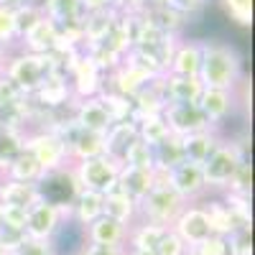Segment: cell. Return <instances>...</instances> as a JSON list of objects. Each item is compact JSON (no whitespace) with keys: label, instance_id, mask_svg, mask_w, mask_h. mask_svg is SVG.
I'll use <instances>...</instances> for the list:
<instances>
[{"label":"cell","instance_id":"1","mask_svg":"<svg viewBox=\"0 0 255 255\" xmlns=\"http://www.w3.org/2000/svg\"><path fill=\"white\" fill-rule=\"evenodd\" d=\"M202 64L199 82L204 90H227L232 92L243 79V56L235 46L220 41H199Z\"/></svg>","mask_w":255,"mask_h":255},{"label":"cell","instance_id":"2","mask_svg":"<svg viewBox=\"0 0 255 255\" xmlns=\"http://www.w3.org/2000/svg\"><path fill=\"white\" fill-rule=\"evenodd\" d=\"M3 74L15 84L20 92H26L28 97L44 84L51 74H64V59L56 54L49 56H38V54H28V51H20L15 56H10L3 64Z\"/></svg>","mask_w":255,"mask_h":255},{"label":"cell","instance_id":"3","mask_svg":"<svg viewBox=\"0 0 255 255\" xmlns=\"http://www.w3.org/2000/svg\"><path fill=\"white\" fill-rule=\"evenodd\" d=\"M184 207H186V202L168 186L166 171H156L153 189L138 202V212L145 217V222H153V225H161V227H171Z\"/></svg>","mask_w":255,"mask_h":255},{"label":"cell","instance_id":"4","mask_svg":"<svg viewBox=\"0 0 255 255\" xmlns=\"http://www.w3.org/2000/svg\"><path fill=\"white\" fill-rule=\"evenodd\" d=\"M36 189H38V199L46 202V204H54L56 209H61L64 215H72V207H74V199L79 194V181L74 176V168L72 163L69 166H61L56 171H46L36 181Z\"/></svg>","mask_w":255,"mask_h":255},{"label":"cell","instance_id":"5","mask_svg":"<svg viewBox=\"0 0 255 255\" xmlns=\"http://www.w3.org/2000/svg\"><path fill=\"white\" fill-rule=\"evenodd\" d=\"M245 148L235 140H220L217 148L207 156V161L202 163V174H204V184L207 189H227V181L232 179V174L238 171V166L243 163Z\"/></svg>","mask_w":255,"mask_h":255},{"label":"cell","instance_id":"6","mask_svg":"<svg viewBox=\"0 0 255 255\" xmlns=\"http://www.w3.org/2000/svg\"><path fill=\"white\" fill-rule=\"evenodd\" d=\"M120 161L110 158V156H97L90 161H79L72 163L74 168V176L79 181V189H87V191H97V194H108L118 186V174H120Z\"/></svg>","mask_w":255,"mask_h":255},{"label":"cell","instance_id":"7","mask_svg":"<svg viewBox=\"0 0 255 255\" xmlns=\"http://www.w3.org/2000/svg\"><path fill=\"white\" fill-rule=\"evenodd\" d=\"M23 151L31 153L36 158V163L46 171H56L61 166H69V151L67 143H64L59 135L49 133V130H36L23 135Z\"/></svg>","mask_w":255,"mask_h":255},{"label":"cell","instance_id":"8","mask_svg":"<svg viewBox=\"0 0 255 255\" xmlns=\"http://www.w3.org/2000/svg\"><path fill=\"white\" fill-rule=\"evenodd\" d=\"M161 118L168 125V133L179 135V138L204 133V130H215L209 125V120L204 118V113L199 110L197 102H166Z\"/></svg>","mask_w":255,"mask_h":255},{"label":"cell","instance_id":"9","mask_svg":"<svg viewBox=\"0 0 255 255\" xmlns=\"http://www.w3.org/2000/svg\"><path fill=\"white\" fill-rule=\"evenodd\" d=\"M64 217L69 220V215H64L61 209H56L54 204L46 202H36L33 207H28L26 212V227H23V235L31 240H54V235L59 232Z\"/></svg>","mask_w":255,"mask_h":255},{"label":"cell","instance_id":"10","mask_svg":"<svg viewBox=\"0 0 255 255\" xmlns=\"http://www.w3.org/2000/svg\"><path fill=\"white\" fill-rule=\"evenodd\" d=\"M171 230L176 232L179 240H181L189 250H194L199 243H204V240L212 235L202 204H186V207L181 209V215L176 217V222L171 225Z\"/></svg>","mask_w":255,"mask_h":255},{"label":"cell","instance_id":"11","mask_svg":"<svg viewBox=\"0 0 255 255\" xmlns=\"http://www.w3.org/2000/svg\"><path fill=\"white\" fill-rule=\"evenodd\" d=\"M166 181H168V186H171L186 204L199 199V197H204V191H209L207 184H204L202 166L186 163V161L179 163L176 168H171V171H166Z\"/></svg>","mask_w":255,"mask_h":255},{"label":"cell","instance_id":"12","mask_svg":"<svg viewBox=\"0 0 255 255\" xmlns=\"http://www.w3.org/2000/svg\"><path fill=\"white\" fill-rule=\"evenodd\" d=\"M61 140L67 143V151H69V161L72 163L105 156V135L82 130V128H77L74 123L67 128V130H64Z\"/></svg>","mask_w":255,"mask_h":255},{"label":"cell","instance_id":"13","mask_svg":"<svg viewBox=\"0 0 255 255\" xmlns=\"http://www.w3.org/2000/svg\"><path fill=\"white\" fill-rule=\"evenodd\" d=\"M72 123L82 130L90 133H100L108 135V130L115 125V120L110 118L108 108L100 102V97H90V100H74V113H72Z\"/></svg>","mask_w":255,"mask_h":255},{"label":"cell","instance_id":"14","mask_svg":"<svg viewBox=\"0 0 255 255\" xmlns=\"http://www.w3.org/2000/svg\"><path fill=\"white\" fill-rule=\"evenodd\" d=\"M69 102H74V97H72L69 79L64 77V74H51V77L31 95V105H41V108H46V110L67 108Z\"/></svg>","mask_w":255,"mask_h":255},{"label":"cell","instance_id":"15","mask_svg":"<svg viewBox=\"0 0 255 255\" xmlns=\"http://www.w3.org/2000/svg\"><path fill=\"white\" fill-rule=\"evenodd\" d=\"M87 230V243L92 245H108V248H125L128 243V232L130 225H123L113 217H97L92 225L84 227Z\"/></svg>","mask_w":255,"mask_h":255},{"label":"cell","instance_id":"16","mask_svg":"<svg viewBox=\"0 0 255 255\" xmlns=\"http://www.w3.org/2000/svg\"><path fill=\"white\" fill-rule=\"evenodd\" d=\"M148 82H153V79L145 72H140L138 67H133V64H128V61H120V67L110 72V87L108 90H113V92H118L128 100H133Z\"/></svg>","mask_w":255,"mask_h":255},{"label":"cell","instance_id":"17","mask_svg":"<svg viewBox=\"0 0 255 255\" xmlns=\"http://www.w3.org/2000/svg\"><path fill=\"white\" fill-rule=\"evenodd\" d=\"M197 105L204 113V118L209 120V125L215 128V125H222L230 118L232 108H235V97L227 90H204Z\"/></svg>","mask_w":255,"mask_h":255},{"label":"cell","instance_id":"18","mask_svg":"<svg viewBox=\"0 0 255 255\" xmlns=\"http://www.w3.org/2000/svg\"><path fill=\"white\" fill-rule=\"evenodd\" d=\"M204 87L199 77L163 74V97L166 102H199Z\"/></svg>","mask_w":255,"mask_h":255},{"label":"cell","instance_id":"19","mask_svg":"<svg viewBox=\"0 0 255 255\" xmlns=\"http://www.w3.org/2000/svg\"><path fill=\"white\" fill-rule=\"evenodd\" d=\"M156 184V171L148 168H133V166H120L118 174V189H123L128 197H133L135 202H140L148 191Z\"/></svg>","mask_w":255,"mask_h":255},{"label":"cell","instance_id":"20","mask_svg":"<svg viewBox=\"0 0 255 255\" xmlns=\"http://www.w3.org/2000/svg\"><path fill=\"white\" fill-rule=\"evenodd\" d=\"M20 41H23V51L38 54V56H49V54H54V49H56L59 28H56V23H51L49 18H44L33 31H28Z\"/></svg>","mask_w":255,"mask_h":255},{"label":"cell","instance_id":"21","mask_svg":"<svg viewBox=\"0 0 255 255\" xmlns=\"http://www.w3.org/2000/svg\"><path fill=\"white\" fill-rule=\"evenodd\" d=\"M36 202H38V189H36V184L0 179V207L28 209V207H33Z\"/></svg>","mask_w":255,"mask_h":255},{"label":"cell","instance_id":"22","mask_svg":"<svg viewBox=\"0 0 255 255\" xmlns=\"http://www.w3.org/2000/svg\"><path fill=\"white\" fill-rule=\"evenodd\" d=\"M102 215L105 217H113L123 225H130L133 217L138 215V202L133 197H128L123 189H113L102 197Z\"/></svg>","mask_w":255,"mask_h":255},{"label":"cell","instance_id":"23","mask_svg":"<svg viewBox=\"0 0 255 255\" xmlns=\"http://www.w3.org/2000/svg\"><path fill=\"white\" fill-rule=\"evenodd\" d=\"M199 64H202L199 41H179L174 59H171V67H168V74L199 77Z\"/></svg>","mask_w":255,"mask_h":255},{"label":"cell","instance_id":"24","mask_svg":"<svg viewBox=\"0 0 255 255\" xmlns=\"http://www.w3.org/2000/svg\"><path fill=\"white\" fill-rule=\"evenodd\" d=\"M118 18V10H100V13H84L82 18V36H84V46L90 44H102L108 38L113 23Z\"/></svg>","mask_w":255,"mask_h":255},{"label":"cell","instance_id":"25","mask_svg":"<svg viewBox=\"0 0 255 255\" xmlns=\"http://www.w3.org/2000/svg\"><path fill=\"white\" fill-rule=\"evenodd\" d=\"M220 140H222V138H220L215 130H204V133H194V135L181 138V143H184V161L202 166V163L207 161V156L217 148Z\"/></svg>","mask_w":255,"mask_h":255},{"label":"cell","instance_id":"26","mask_svg":"<svg viewBox=\"0 0 255 255\" xmlns=\"http://www.w3.org/2000/svg\"><path fill=\"white\" fill-rule=\"evenodd\" d=\"M135 138H138V125L133 120L115 123L110 130H108V135H105V156L120 161L123 153H125V148L130 145Z\"/></svg>","mask_w":255,"mask_h":255},{"label":"cell","instance_id":"27","mask_svg":"<svg viewBox=\"0 0 255 255\" xmlns=\"http://www.w3.org/2000/svg\"><path fill=\"white\" fill-rule=\"evenodd\" d=\"M74 222L79 225H92L97 217H102V194H97V191H87L82 189L77 199H74V207H72V215H69Z\"/></svg>","mask_w":255,"mask_h":255},{"label":"cell","instance_id":"28","mask_svg":"<svg viewBox=\"0 0 255 255\" xmlns=\"http://www.w3.org/2000/svg\"><path fill=\"white\" fill-rule=\"evenodd\" d=\"M153 171H171L179 163H184V143L179 135H168L163 143L153 148Z\"/></svg>","mask_w":255,"mask_h":255},{"label":"cell","instance_id":"29","mask_svg":"<svg viewBox=\"0 0 255 255\" xmlns=\"http://www.w3.org/2000/svg\"><path fill=\"white\" fill-rule=\"evenodd\" d=\"M41 8H44V15L56 26L84 18V8L79 0H41Z\"/></svg>","mask_w":255,"mask_h":255},{"label":"cell","instance_id":"30","mask_svg":"<svg viewBox=\"0 0 255 255\" xmlns=\"http://www.w3.org/2000/svg\"><path fill=\"white\" fill-rule=\"evenodd\" d=\"M41 176H44V168H41L38 163H36V158L31 156V153H20L5 171H3V176L0 179H10V181H23V184H36Z\"/></svg>","mask_w":255,"mask_h":255},{"label":"cell","instance_id":"31","mask_svg":"<svg viewBox=\"0 0 255 255\" xmlns=\"http://www.w3.org/2000/svg\"><path fill=\"white\" fill-rule=\"evenodd\" d=\"M202 209L207 215V222H209V232L212 235H220V238H227L232 230V217H230V209L225 207V202L220 199H207L202 202Z\"/></svg>","mask_w":255,"mask_h":255},{"label":"cell","instance_id":"32","mask_svg":"<svg viewBox=\"0 0 255 255\" xmlns=\"http://www.w3.org/2000/svg\"><path fill=\"white\" fill-rule=\"evenodd\" d=\"M166 230L168 227H161V225H153V222H143V225H138V227H133L130 232H128V243H130L133 250H148V253H153L156 245L161 243Z\"/></svg>","mask_w":255,"mask_h":255},{"label":"cell","instance_id":"33","mask_svg":"<svg viewBox=\"0 0 255 255\" xmlns=\"http://www.w3.org/2000/svg\"><path fill=\"white\" fill-rule=\"evenodd\" d=\"M23 130H15V128H3L0 130V176H3L5 168L23 153Z\"/></svg>","mask_w":255,"mask_h":255},{"label":"cell","instance_id":"34","mask_svg":"<svg viewBox=\"0 0 255 255\" xmlns=\"http://www.w3.org/2000/svg\"><path fill=\"white\" fill-rule=\"evenodd\" d=\"M13 18H15V36H18V41H20L28 31H33L46 15H44V8L31 0V3L15 8V10H13Z\"/></svg>","mask_w":255,"mask_h":255},{"label":"cell","instance_id":"35","mask_svg":"<svg viewBox=\"0 0 255 255\" xmlns=\"http://www.w3.org/2000/svg\"><path fill=\"white\" fill-rule=\"evenodd\" d=\"M97 97H100V102L105 105V108H108V113H110V118L115 123L133 120V100H128V97H123V95H118V92H113L108 87H105Z\"/></svg>","mask_w":255,"mask_h":255},{"label":"cell","instance_id":"36","mask_svg":"<svg viewBox=\"0 0 255 255\" xmlns=\"http://www.w3.org/2000/svg\"><path fill=\"white\" fill-rule=\"evenodd\" d=\"M123 166H133V168H148V171H153V148L143 143L140 138H135L130 145L125 148V153L120 158Z\"/></svg>","mask_w":255,"mask_h":255},{"label":"cell","instance_id":"37","mask_svg":"<svg viewBox=\"0 0 255 255\" xmlns=\"http://www.w3.org/2000/svg\"><path fill=\"white\" fill-rule=\"evenodd\" d=\"M138 125V138L143 140V143H148L151 148H156L158 143H163L168 135V125L163 123V118L161 115H156V118H143V120H138L135 123Z\"/></svg>","mask_w":255,"mask_h":255},{"label":"cell","instance_id":"38","mask_svg":"<svg viewBox=\"0 0 255 255\" xmlns=\"http://www.w3.org/2000/svg\"><path fill=\"white\" fill-rule=\"evenodd\" d=\"M227 194H240V197H250L253 191V166L250 158H243V163L238 166V171L232 174V179L227 181Z\"/></svg>","mask_w":255,"mask_h":255},{"label":"cell","instance_id":"39","mask_svg":"<svg viewBox=\"0 0 255 255\" xmlns=\"http://www.w3.org/2000/svg\"><path fill=\"white\" fill-rule=\"evenodd\" d=\"M28 100L31 97L26 92H20L5 74H0V113L13 110V108H18V105H26Z\"/></svg>","mask_w":255,"mask_h":255},{"label":"cell","instance_id":"40","mask_svg":"<svg viewBox=\"0 0 255 255\" xmlns=\"http://www.w3.org/2000/svg\"><path fill=\"white\" fill-rule=\"evenodd\" d=\"M222 8L238 26L248 28L253 23V0H222Z\"/></svg>","mask_w":255,"mask_h":255},{"label":"cell","instance_id":"41","mask_svg":"<svg viewBox=\"0 0 255 255\" xmlns=\"http://www.w3.org/2000/svg\"><path fill=\"white\" fill-rule=\"evenodd\" d=\"M227 248H230V255H253V227L230 232Z\"/></svg>","mask_w":255,"mask_h":255},{"label":"cell","instance_id":"42","mask_svg":"<svg viewBox=\"0 0 255 255\" xmlns=\"http://www.w3.org/2000/svg\"><path fill=\"white\" fill-rule=\"evenodd\" d=\"M10 255H56V248H54V240H31V238H23L15 250Z\"/></svg>","mask_w":255,"mask_h":255},{"label":"cell","instance_id":"43","mask_svg":"<svg viewBox=\"0 0 255 255\" xmlns=\"http://www.w3.org/2000/svg\"><path fill=\"white\" fill-rule=\"evenodd\" d=\"M18 36H15V18L13 10L0 5V49H5L10 44H15Z\"/></svg>","mask_w":255,"mask_h":255},{"label":"cell","instance_id":"44","mask_svg":"<svg viewBox=\"0 0 255 255\" xmlns=\"http://www.w3.org/2000/svg\"><path fill=\"white\" fill-rule=\"evenodd\" d=\"M189 248L179 240V235H176V232L171 230V227H168L166 232H163V238H161V243L156 245V255H184Z\"/></svg>","mask_w":255,"mask_h":255},{"label":"cell","instance_id":"45","mask_svg":"<svg viewBox=\"0 0 255 255\" xmlns=\"http://www.w3.org/2000/svg\"><path fill=\"white\" fill-rule=\"evenodd\" d=\"M26 212H28V209L3 207V230H8V232H20V235H23V227H26Z\"/></svg>","mask_w":255,"mask_h":255},{"label":"cell","instance_id":"46","mask_svg":"<svg viewBox=\"0 0 255 255\" xmlns=\"http://www.w3.org/2000/svg\"><path fill=\"white\" fill-rule=\"evenodd\" d=\"M197 255H230V248H227V238H220V235H209L204 243H199L194 248Z\"/></svg>","mask_w":255,"mask_h":255},{"label":"cell","instance_id":"47","mask_svg":"<svg viewBox=\"0 0 255 255\" xmlns=\"http://www.w3.org/2000/svg\"><path fill=\"white\" fill-rule=\"evenodd\" d=\"M204 5H207V0H171V5H168V8H174L179 15L189 18V15H197Z\"/></svg>","mask_w":255,"mask_h":255},{"label":"cell","instance_id":"48","mask_svg":"<svg viewBox=\"0 0 255 255\" xmlns=\"http://www.w3.org/2000/svg\"><path fill=\"white\" fill-rule=\"evenodd\" d=\"M79 255H125V248H108V245H92V243H87L79 250Z\"/></svg>","mask_w":255,"mask_h":255},{"label":"cell","instance_id":"49","mask_svg":"<svg viewBox=\"0 0 255 255\" xmlns=\"http://www.w3.org/2000/svg\"><path fill=\"white\" fill-rule=\"evenodd\" d=\"M84 13H100V10H113L115 0H79Z\"/></svg>","mask_w":255,"mask_h":255},{"label":"cell","instance_id":"50","mask_svg":"<svg viewBox=\"0 0 255 255\" xmlns=\"http://www.w3.org/2000/svg\"><path fill=\"white\" fill-rule=\"evenodd\" d=\"M26 3H31V0H0V5H3V8H8V10H15V8L26 5Z\"/></svg>","mask_w":255,"mask_h":255},{"label":"cell","instance_id":"51","mask_svg":"<svg viewBox=\"0 0 255 255\" xmlns=\"http://www.w3.org/2000/svg\"><path fill=\"white\" fill-rule=\"evenodd\" d=\"M171 0H145V8H168Z\"/></svg>","mask_w":255,"mask_h":255},{"label":"cell","instance_id":"52","mask_svg":"<svg viewBox=\"0 0 255 255\" xmlns=\"http://www.w3.org/2000/svg\"><path fill=\"white\" fill-rule=\"evenodd\" d=\"M125 255H156V253H148V250H133V248H128Z\"/></svg>","mask_w":255,"mask_h":255},{"label":"cell","instance_id":"53","mask_svg":"<svg viewBox=\"0 0 255 255\" xmlns=\"http://www.w3.org/2000/svg\"><path fill=\"white\" fill-rule=\"evenodd\" d=\"M0 255H10V250H8V248H5L3 243H0Z\"/></svg>","mask_w":255,"mask_h":255},{"label":"cell","instance_id":"54","mask_svg":"<svg viewBox=\"0 0 255 255\" xmlns=\"http://www.w3.org/2000/svg\"><path fill=\"white\" fill-rule=\"evenodd\" d=\"M0 74H3V49H0Z\"/></svg>","mask_w":255,"mask_h":255},{"label":"cell","instance_id":"55","mask_svg":"<svg viewBox=\"0 0 255 255\" xmlns=\"http://www.w3.org/2000/svg\"><path fill=\"white\" fill-rule=\"evenodd\" d=\"M5 128V120H3V113H0V130H3Z\"/></svg>","mask_w":255,"mask_h":255},{"label":"cell","instance_id":"56","mask_svg":"<svg viewBox=\"0 0 255 255\" xmlns=\"http://www.w3.org/2000/svg\"><path fill=\"white\" fill-rule=\"evenodd\" d=\"M0 230H3V207H0Z\"/></svg>","mask_w":255,"mask_h":255},{"label":"cell","instance_id":"57","mask_svg":"<svg viewBox=\"0 0 255 255\" xmlns=\"http://www.w3.org/2000/svg\"><path fill=\"white\" fill-rule=\"evenodd\" d=\"M184 255H197V253H194V250H186V253H184Z\"/></svg>","mask_w":255,"mask_h":255},{"label":"cell","instance_id":"58","mask_svg":"<svg viewBox=\"0 0 255 255\" xmlns=\"http://www.w3.org/2000/svg\"><path fill=\"white\" fill-rule=\"evenodd\" d=\"M77 255H79V253H77Z\"/></svg>","mask_w":255,"mask_h":255}]
</instances>
